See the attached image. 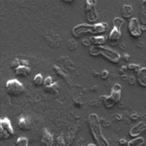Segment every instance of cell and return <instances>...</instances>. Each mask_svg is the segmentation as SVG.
<instances>
[{"mask_svg":"<svg viewBox=\"0 0 146 146\" xmlns=\"http://www.w3.org/2000/svg\"><path fill=\"white\" fill-rule=\"evenodd\" d=\"M57 143L58 145H65V141L62 138V137L61 136H59L57 138Z\"/></svg>","mask_w":146,"mask_h":146,"instance_id":"cell-24","label":"cell"},{"mask_svg":"<svg viewBox=\"0 0 146 146\" xmlns=\"http://www.w3.org/2000/svg\"><path fill=\"white\" fill-rule=\"evenodd\" d=\"M121 93H122V88L120 84L116 83L112 86V90H111L110 95L106 96H104L103 98L101 99L104 102L105 107L106 108H112V107L120 101L121 98Z\"/></svg>","mask_w":146,"mask_h":146,"instance_id":"cell-4","label":"cell"},{"mask_svg":"<svg viewBox=\"0 0 146 146\" xmlns=\"http://www.w3.org/2000/svg\"><path fill=\"white\" fill-rule=\"evenodd\" d=\"M109 28V25L106 22L97 23L93 25L81 24L73 28L72 33L75 38H79L83 35L91 33L92 34H101L105 33Z\"/></svg>","mask_w":146,"mask_h":146,"instance_id":"cell-2","label":"cell"},{"mask_svg":"<svg viewBox=\"0 0 146 146\" xmlns=\"http://www.w3.org/2000/svg\"><path fill=\"white\" fill-rule=\"evenodd\" d=\"M145 141L143 137H136L129 141L127 143L128 146H142L144 144Z\"/></svg>","mask_w":146,"mask_h":146,"instance_id":"cell-17","label":"cell"},{"mask_svg":"<svg viewBox=\"0 0 146 146\" xmlns=\"http://www.w3.org/2000/svg\"><path fill=\"white\" fill-rule=\"evenodd\" d=\"M64 3H72V2H73V1H64Z\"/></svg>","mask_w":146,"mask_h":146,"instance_id":"cell-30","label":"cell"},{"mask_svg":"<svg viewBox=\"0 0 146 146\" xmlns=\"http://www.w3.org/2000/svg\"><path fill=\"white\" fill-rule=\"evenodd\" d=\"M89 40L95 46H101L106 43L107 38L104 36H91Z\"/></svg>","mask_w":146,"mask_h":146,"instance_id":"cell-14","label":"cell"},{"mask_svg":"<svg viewBox=\"0 0 146 146\" xmlns=\"http://www.w3.org/2000/svg\"><path fill=\"white\" fill-rule=\"evenodd\" d=\"M121 12L123 16L125 19H129L131 17L133 13V8L132 6L129 5H124L122 6Z\"/></svg>","mask_w":146,"mask_h":146,"instance_id":"cell-15","label":"cell"},{"mask_svg":"<svg viewBox=\"0 0 146 146\" xmlns=\"http://www.w3.org/2000/svg\"><path fill=\"white\" fill-rule=\"evenodd\" d=\"M41 142L44 145H46V146H51L53 145V143H54L53 135L51 133H50L49 131L46 128H44L43 130Z\"/></svg>","mask_w":146,"mask_h":146,"instance_id":"cell-11","label":"cell"},{"mask_svg":"<svg viewBox=\"0 0 146 146\" xmlns=\"http://www.w3.org/2000/svg\"><path fill=\"white\" fill-rule=\"evenodd\" d=\"M89 53L91 56L93 57L102 56L114 64L118 63L121 58V56L118 52L102 45L92 46L89 50Z\"/></svg>","mask_w":146,"mask_h":146,"instance_id":"cell-3","label":"cell"},{"mask_svg":"<svg viewBox=\"0 0 146 146\" xmlns=\"http://www.w3.org/2000/svg\"><path fill=\"white\" fill-rule=\"evenodd\" d=\"M6 89L7 93L13 96L20 95L25 91V87L17 79L8 80L6 84Z\"/></svg>","mask_w":146,"mask_h":146,"instance_id":"cell-7","label":"cell"},{"mask_svg":"<svg viewBox=\"0 0 146 146\" xmlns=\"http://www.w3.org/2000/svg\"><path fill=\"white\" fill-rule=\"evenodd\" d=\"M43 85L44 86V87L46 88H49L53 85L52 79L51 76H47V77L44 80Z\"/></svg>","mask_w":146,"mask_h":146,"instance_id":"cell-21","label":"cell"},{"mask_svg":"<svg viewBox=\"0 0 146 146\" xmlns=\"http://www.w3.org/2000/svg\"><path fill=\"white\" fill-rule=\"evenodd\" d=\"M18 126L20 129L22 131H27L30 129V123L28 119L25 118V117H21L19 120Z\"/></svg>","mask_w":146,"mask_h":146,"instance_id":"cell-16","label":"cell"},{"mask_svg":"<svg viewBox=\"0 0 146 146\" xmlns=\"http://www.w3.org/2000/svg\"><path fill=\"white\" fill-rule=\"evenodd\" d=\"M97 144H88V146H95Z\"/></svg>","mask_w":146,"mask_h":146,"instance_id":"cell-29","label":"cell"},{"mask_svg":"<svg viewBox=\"0 0 146 146\" xmlns=\"http://www.w3.org/2000/svg\"><path fill=\"white\" fill-rule=\"evenodd\" d=\"M14 133L11 121L7 117L0 119V137L7 139Z\"/></svg>","mask_w":146,"mask_h":146,"instance_id":"cell-8","label":"cell"},{"mask_svg":"<svg viewBox=\"0 0 146 146\" xmlns=\"http://www.w3.org/2000/svg\"><path fill=\"white\" fill-rule=\"evenodd\" d=\"M146 129V125L144 122H139L129 130V134L131 137H136Z\"/></svg>","mask_w":146,"mask_h":146,"instance_id":"cell-10","label":"cell"},{"mask_svg":"<svg viewBox=\"0 0 146 146\" xmlns=\"http://www.w3.org/2000/svg\"><path fill=\"white\" fill-rule=\"evenodd\" d=\"M16 143L17 146H28L29 140L25 137H20L17 139Z\"/></svg>","mask_w":146,"mask_h":146,"instance_id":"cell-20","label":"cell"},{"mask_svg":"<svg viewBox=\"0 0 146 146\" xmlns=\"http://www.w3.org/2000/svg\"><path fill=\"white\" fill-rule=\"evenodd\" d=\"M30 72H31L30 68L29 66H25V65H20L15 69L16 75L21 76V77H26L30 74Z\"/></svg>","mask_w":146,"mask_h":146,"instance_id":"cell-12","label":"cell"},{"mask_svg":"<svg viewBox=\"0 0 146 146\" xmlns=\"http://www.w3.org/2000/svg\"><path fill=\"white\" fill-rule=\"evenodd\" d=\"M82 44L84 46H88L90 45V43H91V41H90V40H86V39H84L82 41Z\"/></svg>","mask_w":146,"mask_h":146,"instance_id":"cell-25","label":"cell"},{"mask_svg":"<svg viewBox=\"0 0 146 146\" xmlns=\"http://www.w3.org/2000/svg\"><path fill=\"white\" fill-rule=\"evenodd\" d=\"M108 74H109V73H108V72L107 71H104L103 72H102V75H101V76H102V77L104 78V79H105L107 76H108Z\"/></svg>","mask_w":146,"mask_h":146,"instance_id":"cell-27","label":"cell"},{"mask_svg":"<svg viewBox=\"0 0 146 146\" xmlns=\"http://www.w3.org/2000/svg\"><path fill=\"white\" fill-rule=\"evenodd\" d=\"M137 82L140 86L146 87V67H142L137 72Z\"/></svg>","mask_w":146,"mask_h":146,"instance_id":"cell-13","label":"cell"},{"mask_svg":"<svg viewBox=\"0 0 146 146\" xmlns=\"http://www.w3.org/2000/svg\"><path fill=\"white\" fill-rule=\"evenodd\" d=\"M128 68L129 70H134L135 72H138L139 70L141 68V66L139 65H137L135 64H131L128 65Z\"/></svg>","mask_w":146,"mask_h":146,"instance_id":"cell-22","label":"cell"},{"mask_svg":"<svg viewBox=\"0 0 146 146\" xmlns=\"http://www.w3.org/2000/svg\"><path fill=\"white\" fill-rule=\"evenodd\" d=\"M20 65H21V60L17 58H16L12 62H11V68H14L15 70V69H16L17 67H18L19 66H20Z\"/></svg>","mask_w":146,"mask_h":146,"instance_id":"cell-23","label":"cell"},{"mask_svg":"<svg viewBox=\"0 0 146 146\" xmlns=\"http://www.w3.org/2000/svg\"><path fill=\"white\" fill-rule=\"evenodd\" d=\"M96 3V1L94 0H86L85 1L84 12L87 20L91 23L96 22L98 19Z\"/></svg>","mask_w":146,"mask_h":146,"instance_id":"cell-6","label":"cell"},{"mask_svg":"<svg viewBox=\"0 0 146 146\" xmlns=\"http://www.w3.org/2000/svg\"><path fill=\"white\" fill-rule=\"evenodd\" d=\"M88 123L94 139L99 146H109V144L105 136L103 135L98 115L91 113L88 116Z\"/></svg>","mask_w":146,"mask_h":146,"instance_id":"cell-1","label":"cell"},{"mask_svg":"<svg viewBox=\"0 0 146 146\" xmlns=\"http://www.w3.org/2000/svg\"><path fill=\"white\" fill-rule=\"evenodd\" d=\"M43 81L44 80L43 78V76H42L41 74H38L36 75H35L33 80L34 84L36 86H40L41 85H43Z\"/></svg>","mask_w":146,"mask_h":146,"instance_id":"cell-19","label":"cell"},{"mask_svg":"<svg viewBox=\"0 0 146 146\" xmlns=\"http://www.w3.org/2000/svg\"><path fill=\"white\" fill-rule=\"evenodd\" d=\"M120 144H126V143H127V142H126L125 139H121V140H120Z\"/></svg>","mask_w":146,"mask_h":146,"instance_id":"cell-28","label":"cell"},{"mask_svg":"<svg viewBox=\"0 0 146 146\" xmlns=\"http://www.w3.org/2000/svg\"><path fill=\"white\" fill-rule=\"evenodd\" d=\"M21 65H25V66H29V63L26 60H21Z\"/></svg>","mask_w":146,"mask_h":146,"instance_id":"cell-26","label":"cell"},{"mask_svg":"<svg viewBox=\"0 0 146 146\" xmlns=\"http://www.w3.org/2000/svg\"><path fill=\"white\" fill-rule=\"evenodd\" d=\"M124 21L120 17H115L113 21V29L109 35V40L113 44L117 43L121 36V29Z\"/></svg>","mask_w":146,"mask_h":146,"instance_id":"cell-5","label":"cell"},{"mask_svg":"<svg viewBox=\"0 0 146 146\" xmlns=\"http://www.w3.org/2000/svg\"><path fill=\"white\" fill-rule=\"evenodd\" d=\"M140 21L143 25H146V0H144L142 2Z\"/></svg>","mask_w":146,"mask_h":146,"instance_id":"cell-18","label":"cell"},{"mask_svg":"<svg viewBox=\"0 0 146 146\" xmlns=\"http://www.w3.org/2000/svg\"><path fill=\"white\" fill-rule=\"evenodd\" d=\"M128 29L131 36L134 38L139 37L142 35V27L138 19L136 17H133L131 19L129 22Z\"/></svg>","mask_w":146,"mask_h":146,"instance_id":"cell-9","label":"cell"}]
</instances>
